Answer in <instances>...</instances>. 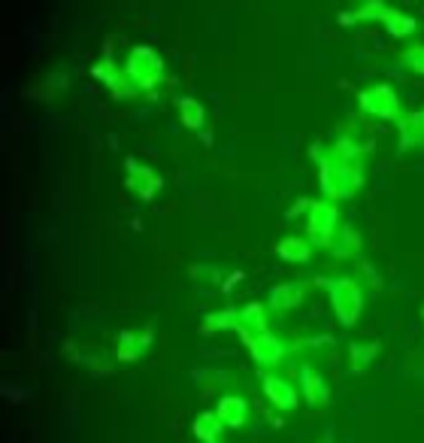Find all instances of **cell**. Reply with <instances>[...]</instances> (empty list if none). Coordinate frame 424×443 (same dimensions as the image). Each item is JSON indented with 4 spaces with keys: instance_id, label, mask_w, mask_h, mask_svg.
I'll return each instance as SVG.
<instances>
[{
    "instance_id": "obj_17",
    "label": "cell",
    "mask_w": 424,
    "mask_h": 443,
    "mask_svg": "<svg viewBox=\"0 0 424 443\" xmlns=\"http://www.w3.org/2000/svg\"><path fill=\"white\" fill-rule=\"evenodd\" d=\"M403 64L412 67L415 73H424V46H415V49L403 52Z\"/></svg>"
},
{
    "instance_id": "obj_12",
    "label": "cell",
    "mask_w": 424,
    "mask_h": 443,
    "mask_svg": "<svg viewBox=\"0 0 424 443\" xmlns=\"http://www.w3.org/2000/svg\"><path fill=\"white\" fill-rule=\"evenodd\" d=\"M218 416H222L224 425H239L242 416H246V401L242 398H224L218 404Z\"/></svg>"
},
{
    "instance_id": "obj_5",
    "label": "cell",
    "mask_w": 424,
    "mask_h": 443,
    "mask_svg": "<svg viewBox=\"0 0 424 443\" xmlns=\"http://www.w3.org/2000/svg\"><path fill=\"white\" fill-rule=\"evenodd\" d=\"M373 6H363L358 16H351V19H382L385 25H388V31H394L397 37H406V34H412L415 31V21L412 19H406V16H400V13H388V9L382 6V4H376V0H370Z\"/></svg>"
},
{
    "instance_id": "obj_18",
    "label": "cell",
    "mask_w": 424,
    "mask_h": 443,
    "mask_svg": "<svg viewBox=\"0 0 424 443\" xmlns=\"http://www.w3.org/2000/svg\"><path fill=\"white\" fill-rule=\"evenodd\" d=\"M373 355H376V346H370V350H363V346H351V365H355L358 370L363 367V358L370 362Z\"/></svg>"
},
{
    "instance_id": "obj_11",
    "label": "cell",
    "mask_w": 424,
    "mask_h": 443,
    "mask_svg": "<svg viewBox=\"0 0 424 443\" xmlns=\"http://www.w3.org/2000/svg\"><path fill=\"white\" fill-rule=\"evenodd\" d=\"M300 377H303V392H306L309 404H324V401H327V386H324V380L315 377V370H309V367H303Z\"/></svg>"
},
{
    "instance_id": "obj_14",
    "label": "cell",
    "mask_w": 424,
    "mask_h": 443,
    "mask_svg": "<svg viewBox=\"0 0 424 443\" xmlns=\"http://www.w3.org/2000/svg\"><path fill=\"white\" fill-rule=\"evenodd\" d=\"M179 113H182V122H185V128H200L203 125V106L197 101H182L179 103Z\"/></svg>"
},
{
    "instance_id": "obj_2",
    "label": "cell",
    "mask_w": 424,
    "mask_h": 443,
    "mask_svg": "<svg viewBox=\"0 0 424 443\" xmlns=\"http://www.w3.org/2000/svg\"><path fill=\"white\" fill-rule=\"evenodd\" d=\"M161 73H164V64L152 49H133L130 58H128V79H133L140 88H155L161 82Z\"/></svg>"
},
{
    "instance_id": "obj_1",
    "label": "cell",
    "mask_w": 424,
    "mask_h": 443,
    "mask_svg": "<svg viewBox=\"0 0 424 443\" xmlns=\"http://www.w3.org/2000/svg\"><path fill=\"white\" fill-rule=\"evenodd\" d=\"M321 161V188L327 198H348L361 185V149L351 140H339L331 155H319Z\"/></svg>"
},
{
    "instance_id": "obj_10",
    "label": "cell",
    "mask_w": 424,
    "mask_h": 443,
    "mask_svg": "<svg viewBox=\"0 0 424 443\" xmlns=\"http://www.w3.org/2000/svg\"><path fill=\"white\" fill-rule=\"evenodd\" d=\"M152 343V334H140V337H133V334H121V350H118V358L121 362H137V358L149 350Z\"/></svg>"
},
{
    "instance_id": "obj_13",
    "label": "cell",
    "mask_w": 424,
    "mask_h": 443,
    "mask_svg": "<svg viewBox=\"0 0 424 443\" xmlns=\"http://www.w3.org/2000/svg\"><path fill=\"white\" fill-rule=\"evenodd\" d=\"M222 416H212V413H203L200 419H197V422H194V431H197V434L206 440V443H212L215 440V434H218V431H222Z\"/></svg>"
},
{
    "instance_id": "obj_3",
    "label": "cell",
    "mask_w": 424,
    "mask_h": 443,
    "mask_svg": "<svg viewBox=\"0 0 424 443\" xmlns=\"http://www.w3.org/2000/svg\"><path fill=\"white\" fill-rule=\"evenodd\" d=\"M331 285V297H333V310L343 325H355V319L361 313V289L355 285V280H333V282H324Z\"/></svg>"
},
{
    "instance_id": "obj_6",
    "label": "cell",
    "mask_w": 424,
    "mask_h": 443,
    "mask_svg": "<svg viewBox=\"0 0 424 443\" xmlns=\"http://www.w3.org/2000/svg\"><path fill=\"white\" fill-rule=\"evenodd\" d=\"M333 222H336V210L333 203H312V215H309V237L315 243H331L333 234Z\"/></svg>"
},
{
    "instance_id": "obj_9",
    "label": "cell",
    "mask_w": 424,
    "mask_h": 443,
    "mask_svg": "<svg viewBox=\"0 0 424 443\" xmlns=\"http://www.w3.org/2000/svg\"><path fill=\"white\" fill-rule=\"evenodd\" d=\"M264 389H267V394H270V401H273L276 407H282V410H291V407L297 404V394H294V389H291L285 380L267 377V380H264Z\"/></svg>"
},
{
    "instance_id": "obj_7",
    "label": "cell",
    "mask_w": 424,
    "mask_h": 443,
    "mask_svg": "<svg viewBox=\"0 0 424 443\" xmlns=\"http://www.w3.org/2000/svg\"><path fill=\"white\" fill-rule=\"evenodd\" d=\"M130 176H128V188L130 191H137V195L143 200H152L155 198V191L161 188V176H157L155 170H149V167H140L137 161H130Z\"/></svg>"
},
{
    "instance_id": "obj_15",
    "label": "cell",
    "mask_w": 424,
    "mask_h": 443,
    "mask_svg": "<svg viewBox=\"0 0 424 443\" xmlns=\"http://www.w3.org/2000/svg\"><path fill=\"white\" fill-rule=\"evenodd\" d=\"M279 255L282 258H291V261H306L309 258V246L303 240H282V246H279Z\"/></svg>"
},
{
    "instance_id": "obj_16",
    "label": "cell",
    "mask_w": 424,
    "mask_h": 443,
    "mask_svg": "<svg viewBox=\"0 0 424 443\" xmlns=\"http://www.w3.org/2000/svg\"><path fill=\"white\" fill-rule=\"evenodd\" d=\"M300 292H303L300 285H282V289H276V295L270 297V304L279 307V310H285V307L300 301Z\"/></svg>"
},
{
    "instance_id": "obj_8",
    "label": "cell",
    "mask_w": 424,
    "mask_h": 443,
    "mask_svg": "<svg viewBox=\"0 0 424 443\" xmlns=\"http://www.w3.org/2000/svg\"><path fill=\"white\" fill-rule=\"evenodd\" d=\"M252 355L258 358L261 365H276L279 358H282V346H279V340L273 337L270 331H261V334H252V337H246Z\"/></svg>"
},
{
    "instance_id": "obj_4",
    "label": "cell",
    "mask_w": 424,
    "mask_h": 443,
    "mask_svg": "<svg viewBox=\"0 0 424 443\" xmlns=\"http://www.w3.org/2000/svg\"><path fill=\"white\" fill-rule=\"evenodd\" d=\"M361 106L367 113L373 116H379V118H394L400 113V103H397V94L388 88V86H376L370 91H363L361 94Z\"/></svg>"
}]
</instances>
